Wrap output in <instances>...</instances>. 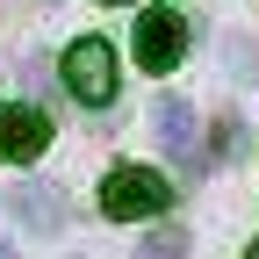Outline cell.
<instances>
[{"mask_svg":"<svg viewBox=\"0 0 259 259\" xmlns=\"http://www.w3.org/2000/svg\"><path fill=\"white\" fill-rule=\"evenodd\" d=\"M158 137H166V151L180 158V166H194V108L187 101H173V94L158 101Z\"/></svg>","mask_w":259,"mask_h":259,"instance_id":"6","label":"cell"},{"mask_svg":"<svg viewBox=\"0 0 259 259\" xmlns=\"http://www.w3.org/2000/svg\"><path fill=\"white\" fill-rule=\"evenodd\" d=\"M252 259H259V245H252Z\"/></svg>","mask_w":259,"mask_h":259,"instance_id":"9","label":"cell"},{"mask_svg":"<svg viewBox=\"0 0 259 259\" xmlns=\"http://www.w3.org/2000/svg\"><path fill=\"white\" fill-rule=\"evenodd\" d=\"M58 72H65V87H72L87 108H108V101H115V51H108L101 36H79L72 51L58 58Z\"/></svg>","mask_w":259,"mask_h":259,"instance_id":"2","label":"cell"},{"mask_svg":"<svg viewBox=\"0 0 259 259\" xmlns=\"http://www.w3.org/2000/svg\"><path fill=\"white\" fill-rule=\"evenodd\" d=\"M108 8H115V0H108Z\"/></svg>","mask_w":259,"mask_h":259,"instance_id":"10","label":"cell"},{"mask_svg":"<svg viewBox=\"0 0 259 259\" xmlns=\"http://www.w3.org/2000/svg\"><path fill=\"white\" fill-rule=\"evenodd\" d=\"M166 202H173V187H166V173H151V166H115V173L101 180V209H108L115 223L166 216Z\"/></svg>","mask_w":259,"mask_h":259,"instance_id":"1","label":"cell"},{"mask_svg":"<svg viewBox=\"0 0 259 259\" xmlns=\"http://www.w3.org/2000/svg\"><path fill=\"white\" fill-rule=\"evenodd\" d=\"M44 144H51V115L44 108H29V101L0 108V166H29V158H44Z\"/></svg>","mask_w":259,"mask_h":259,"instance_id":"5","label":"cell"},{"mask_svg":"<svg viewBox=\"0 0 259 259\" xmlns=\"http://www.w3.org/2000/svg\"><path fill=\"white\" fill-rule=\"evenodd\" d=\"M8 223H22V231H36V238H58L65 231V187L58 180H22L8 194Z\"/></svg>","mask_w":259,"mask_h":259,"instance_id":"4","label":"cell"},{"mask_svg":"<svg viewBox=\"0 0 259 259\" xmlns=\"http://www.w3.org/2000/svg\"><path fill=\"white\" fill-rule=\"evenodd\" d=\"M137 259H187V231L180 223H158V231L137 245Z\"/></svg>","mask_w":259,"mask_h":259,"instance_id":"7","label":"cell"},{"mask_svg":"<svg viewBox=\"0 0 259 259\" xmlns=\"http://www.w3.org/2000/svg\"><path fill=\"white\" fill-rule=\"evenodd\" d=\"M130 44H137V65H144V72H173V65L187 58V22L173 8H144Z\"/></svg>","mask_w":259,"mask_h":259,"instance_id":"3","label":"cell"},{"mask_svg":"<svg viewBox=\"0 0 259 259\" xmlns=\"http://www.w3.org/2000/svg\"><path fill=\"white\" fill-rule=\"evenodd\" d=\"M223 58H231V72H238V79H259V44L231 36V44H223Z\"/></svg>","mask_w":259,"mask_h":259,"instance_id":"8","label":"cell"}]
</instances>
